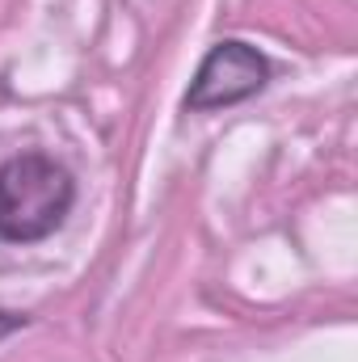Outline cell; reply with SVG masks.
I'll list each match as a JSON object with an SVG mask.
<instances>
[{
	"instance_id": "cell-1",
	"label": "cell",
	"mask_w": 358,
	"mask_h": 362,
	"mask_svg": "<svg viewBox=\"0 0 358 362\" xmlns=\"http://www.w3.org/2000/svg\"><path fill=\"white\" fill-rule=\"evenodd\" d=\"M76 206L72 173L47 152H17L0 165V240L38 245L64 228Z\"/></svg>"
},
{
	"instance_id": "cell-2",
	"label": "cell",
	"mask_w": 358,
	"mask_h": 362,
	"mask_svg": "<svg viewBox=\"0 0 358 362\" xmlns=\"http://www.w3.org/2000/svg\"><path fill=\"white\" fill-rule=\"evenodd\" d=\"M270 72H274L270 59L253 42H245V38H219L202 55V64H198L190 89L181 97V105H185V114L232 110V105H241V101H249V97H258V93L266 89Z\"/></svg>"
},
{
	"instance_id": "cell-3",
	"label": "cell",
	"mask_w": 358,
	"mask_h": 362,
	"mask_svg": "<svg viewBox=\"0 0 358 362\" xmlns=\"http://www.w3.org/2000/svg\"><path fill=\"white\" fill-rule=\"evenodd\" d=\"M25 325H30V316H17V312H4V308H0V341L13 337V333L25 329Z\"/></svg>"
}]
</instances>
